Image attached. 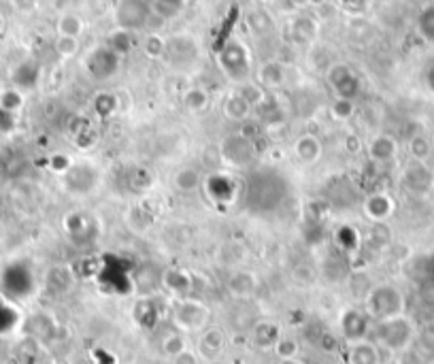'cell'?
Instances as JSON below:
<instances>
[{"mask_svg": "<svg viewBox=\"0 0 434 364\" xmlns=\"http://www.w3.org/2000/svg\"><path fill=\"white\" fill-rule=\"evenodd\" d=\"M209 104V94L202 90V87H190L185 94H183V107L192 113H198V111H204Z\"/></svg>", "mask_w": 434, "mask_h": 364, "instance_id": "19", "label": "cell"}, {"mask_svg": "<svg viewBox=\"0 0 434 364\" xmlns=\"http://www.w3.org/2000/svg\"><path fill=\"white\" fill-rule=\"evenodd\" d=\"M222 158L232 166H247L254 158V143L245 135H232L220 145Z\"/></svg>", "mask_w": 434, "mask_h": 364, "instance_id": "7", "label": "cell"}, {"mask_svg": "<svg viewBox=\"0 0 434 364\" xmlns=\"http://www.w3.org/2000/svg\"><path fill=\"white\" fill-rule=\"evenodd\" d=\"M258 77H260V85L262 87H279L285 81V68H283L281 62H275V60L273 62H264L260 66Z\"/></svg>", "mask_w": 434, "mask_h": 364, "instance_id": "14", "label": "cell"}, {"mask_svg": "<svg viewBox=\"0 0 434 364\" xmlns=\"http://www.w3.org/2000/svg\"><path fill=\"white\" fill-rule=\"evenodd\" d=\"M411 334H413L411 324L402 315L385 317L377 324V339H379V343H383L390 349L407 347L411 341Z\"/></svg>", "mask_w": 434, "mask_h": 364, "instance_id": "4", "label": "cell"}, {"mask_svg": "<svg viewBox=\"0 0 434 364\" xmlns=\"http://www.w3.org/2000/svg\"><path fill=\"white\" fill-rule=\"evenodd\" d=\"M345 150L349 152V154H358L360 150H362V141L358 139V137H345Z\"/></svg>", "mask_w": 434, "mask_h": 364, "instance_id": "36", "label": "cell"}, {"mask_svg": "<svg viewBox=\"0 0 434 364\" xmlns=\"http://www.w3.org/2000/svg\"><path fill=\"white\" fill-rule=\"evenodd\" d=\"M198 56V47H196V41L187 35H177V37H170L166 41V51H164V60L170 62V66H177V68H185L190 66Z\"/></svg>", "mask_w": 434, "mask_h": 364, "instance_id": "6", "label": "cell"}, {"mask_svg": "<svg viewBox=\"0 0 434 364\" xmlns=\"http://www.w3.org/2000/svg\"><path fill=\"white\" fill-rule=\"evenodd\" d=\"M58 37H73V39H79L83 35V20L75 13H62L60 20H58Z\"/></svg>", "mask_w": 434, "mask_h": 364, "instance_id": "17", "label": "cell"}, {"mask_svg": "<svg viewBox=\"0 0 434 364\" xmlns=\"http://www.w3.org/2000/svg\"><path fill=\"white\" fill-rule=\"evenodd\" d=\"M0 107L16 115V113L24 107V96H22V92H20L18 87L5 90L3 94H0Z\"/></svg>", "mask_w": 434, "mask_h": 364, "instance_id": "24", "label": "cell"}, {"mask_svg": "<svg viewBox=\"0 0 434 364\" xmlns=\"http://www.w3.org/2000/svg\"><path fill=\"white\" fill-rule=\"evenodd\" d=\"M183 349H185V341H183V336H181V334H170V336H166V339H164L162 351H164L166 356L175 358V356H179Z\"/></svg>", "mask_w": 434, "mask_h": 364, "instance_id": "31", "label": "cell"}, {"mask_svg": "<svg viewBox=\"0 0 434 364\" xmlns=\"http://www.w3.org/2000/svg\"><path fill=\"white\" fill-rule=\"evenodd\" d=\"M56 51L62 58H73L79 51V39L73 37H58L56 39Z\"/></svg>", "mask_w": 434, "mask_h": 364, "instance_id": "30", "label": "cell"}, {"mask_svg": "<svg viewBox=\"0 0 434 364\" xmlns=\"http://www.w3.org/2000/svg\"><path fill=\"white\" fill-rule=\"evenodd\" d=\"M147 58H164L166 51V39H162L160 35H149L145 45H143Z\"/></svg>", "mask_w": 434, "mask_h": 364, "instance_id": "29", "label": "cell"}, {"mask_svg": "<svg viewBox=\"0 0 434 364\" xmlns=\"http://www.w3.org/2000/svg\"><path fill=\"white\" fill-rule=\"evenodd\" d=\"M151 18L149 0H120L116 9V24L122 30L139 32L147 26Z\"/></svg>", "mask_w": 434, "mask_h": 364, "instance_id": "2", "label": "cell"}, {"mask_svg": "<svg viewBox=\"0 0 434 364\" xmlns=\"http://www.w3.org/2000/svg\"><path fill=\"white\" fill-rule=\"evenodd\" d=\"M368 0H341V5L349 11H362Z\"/></svg>", "mask_w": 434, "mask_h": 364, "instance_id": "37", "label": "cell"}, {"mask_svg": "<svg viewBox=\"0 0 434 364\" xmlns=\"http://www.w3.org/2000/svg\"><path fill=\"white\" fill-rule=\"evenodd\" d=\"M39 75H41L39 64L32 62V60H26L13 71V83L18 87H35L37 81H39Z\"/></svg>", "mask_w": 434, "mask_h": 364, "instance_id": "15", "label": "cell"}, {"mask_svg": "<svg viewBox=\"0 0 434 364\" xmlns=\"http://www.w3.org/2000/svg\"><path fill=\"white\" fill-rule=\"evenodd\" d=\"M39 5V0H13V7L20 13H32Z\"/></svg>", "mask_w": 434, "mask_h": 364, "instance_id": "34", "label": "cell"}, {"mask_svg": "<svg viewBox=\"0 0 434 364\" xmlns=\"http://www.w3.org/2000/svg\"><path fill=\"white\" fill-rule=\"evenodd\" d=\"M85 68H87V73L94 79L106 81V79H111L120 71V56L111 47H106V45L96 47L85 58Z\"/></svg>", "mask_w": 434, "mask_h": 364, "instance_id": "5", "label": "cell"}, {"mask_svg": "<svg viewBox=\"0 0 434 364\" xmlns=\"http://www.w3.org/2000/svg\"><path fill=\"white\" fill-rule=\"evenodd\" d=\"M175 188L183 194H190V192H196L202 183V177H200V171L194 169V166H183L175 173V179H173Z\"/></svg>", "mask_w": 434, "mask_h": 364, "instance_id": "13", "label": "cell"}, {"mask_svg": "<svg viewBox=\"0 0 434 364\" xmlns=\"http://www.w3.org/2000/svg\"><path fill=\"white\" fill-rule=\"evenodd\" d=\"M326 79H328L330 87L339 98H349L354 100L362 92V81L354 73V68L345 62H333L326 71Z\"/></svg>", "mask_w": 434, "mask_h": 364, "instance_id": "3", "label": "cell"}, {"mask_svg": "<svg viewBox=\"0 0 434 364\" xmlns=\"http://www.w3.org/2000/svg\"><path fill=\"white\" fill-rule=\"evenodd\" d=\"M206 307L196 303V301H183L177 309H175V322L183 328V330H198L202 328V324L206 322Z\"/></svg>", "mask_w": 434, "mask_h": 364, "instance_id": "8", "label": "cell"}, {"mask_svg": "<svg viewBox=\"0 0 434 364\" xmlns=\"http://www.w3.org/2000/svg\"><path fill=\"white\" fill-rule=\"evenodd\" d=\"M354 111H356V104H354V100H349V98H335V102L330 104V113H333V117L337 119V121H347V119H352L354 117Z\"/></svg>", "mask_w": 434, "mask_h": 364, "instance_id": "23", "label": "cell"}, {"mask_svg": "<svg viewBox=\"0 0 434 364\" xmlns=\"http://www.w3.org/2000/svg\"><path fill=\"white\" fill-rule=\"evenodd\" d=\"M247 24H249V28H252L256 35H266V32H271V28H273V22H271L268 13H264V11H254V13H249Z\"/></svg>", "mask_w": 434, "mask_h": 364, "instance_id": "27", "label": "cell"}, {"mask_svg": "<svg viewBox=\"0 0 434 364\" xmlns=\"http://www.w3.org/2000/svg\"><path fill=\"white\" fill-rule=\"evenodd\" d=\"M224 349V334L220 330H206L202 336H200V356L204 358H215L220 356V351Z\"/></svg>", "mask_w": 434, "mask_h": 364, "instance_id": "16", "label": "cell"}, {"mask_svg": "<svg viewBox=\"0 0 434 364\" xmlns=\"http://www.w3.org/2000/svg\"><path fill=\"white\" fill-rule=\"evenodd\" d=\"M409 152H411V156L417 162H426L430 158V154H432V145H430V141L423 135H415L409 141Z\"/></svg>", "mask_w": 434, "mask_h": 364, "instance_id": "22", "label": "cell"}, {"mask_svg": "<svg viewBox=\"0 0 434 364\" xmlns=\"http://www.w3.org/2000/svg\"><path fill=\"white\" fill-rule=\"evenodd\" d=\"M352 364H377V351L371 345L358 343L352 351Z\"/></svg>", "mask_w": 434, "mask_h": 364, "instance_id": "28", "label": "cell"}, {"mask_svg": "<svg viewBox=\"0 0 434 364\" xmlns=\"http://www.w3.org/2000/svg\"><path fill=\"white\" fill-rule=\"evenodd\" d=\"M398 154V143L390 135H375L368 141V158L375 162H388Z\"/></svg>", "mask_w": 434, "mask_h": 364, "instance_id": "9", "label": "cell"}, {"mask_svg": "<svg viewBox=\"0 0 434 364\" xmlns=\"http://www.w3.org/2000/svg\"><path fill=\"white\" fill-rule=\"evenodd\" d=\"M220 68L224 71V75L235 81V83H243L249 79L252 75V62H249V51L247 47L237 41V39H230L222 49H220Z\"/></svg>", "mask_w": 434, "mask_h": 364, "instance_id": "1", "label": "cell"}, {"mask_svg": "<svg viewBox=\"0 0 434 364\" xmlns=\"http://www.w3.org/2000/svg\"><path fill=\"white\" fill-rule=\"evenodd\" d=\"M228 288H230V292L237 294V296H249V294L256 290V279H254V275H249V273H245V271H237V273L230 277Z\"/></svg>", "mask_w": 434, "mask_h": 364, "instance_id": "18", "label": "cell"}, {"mask_svg": "<svg viewBox=\"0 0 434 364\" xmlns=\"http://www.w3.org/2000/svg\"><path fill=\"white\" fill-rule=\"evenodd\" d=\"M252 107H256V104H260L262 100H264V90H262V85H258V83H252L249 79L247 81H243L241 85H239V90H237Z\"/></svg>", "mask_w": 434, "mask_h": 364, "instance_id": "26", "label": "cell"}, {"mask_svg": "<svg viewBox=\"0 0 434 364\" xmlns=\"http://www.w3.org/2000/svg\"><path fill=\"white\" fill-rule=\"evenodd\" d=\"M294 154H296V158L302 162V164H315L319 158H321V143L315 139V137H311V135H304V137H300L298 141H296V145H294Z\"/></svg>", "mask_w": 434, "mask_h": 364, "instance_id": "12", "label": "cell"}, {"mask_svg": "<svg viewBox=\"0 0 434 364\" xmlns=\"http://www.w3.org/2000/svg\"><path fill=\"white\" fill-rule=\"evenodd\" d=\"M417 30H419V35H421L426 41L434 43V5L426 7V9L419 13V18H417Z\"/></svg>", "mask_w": 434, "mask_h": 364, "instance_id": "21", "label": "cell"}, {"mask_svg": "<svg viewBox=\"0 0 434 364\" xmlns=\"http://www.w3.org/2000/svg\"><path fill=\"white\" fill-rule=\"evenodd\" d=\"M426 79H428V85L434 90V62L430 64V68H428V73H426Z\"/></svg>", "mask_w": 434, "mask_h": 364, "instance_id": "38", "label": "cell"}, {"mask_svg": "<svg viewBox=\"0 0 434 364\" xmlns=\"http://www.w3.org/2000/svg\"><path fill=\"white\" fill-rule=\"evenodd\" d=\"M5 26H7V22H5V18H3V16H0V32L5 30Z\"/></svg>", "mask_w": 434, "mask_h": 364, "instance_id": "39", "label": "cell"}, {"mask_svg": "<svg viewBox=\"0 0 434 364\" xmlns=\"http://www.w3.org/2000/svg\"><path fill=\"white\" fill-rule=\"evenodd\" d=\"M252 109L254 107L239 92L228 94V98L224 100V115L230 121H237V124H241V121H247L252 117Z\"/></svg>", "mask_w": 434, "mask_h": 364, "instance_id": "11", "label": "cell"}, {"mask_svg": "<svg viewBox=\"0 0 434 364\" xmlns=\"http://www.w3.org/2000/svg\"><path fill=\"white\" fill-rule=\"evenodd\" d=\"M296 349H298V345H296V341H292V339H281V341L277 343V351H279V356H283V358H292V356L296 353Z\"/></svg>", "mask_w": 434, "mask_h": 364, "instance_id": "33", "label": "cell"}, {"mask_svg": "<svg viewBox=\"0 0 434 364\" xmlns=\"http://www.w3.org/2000/svg\"><path fill=\"white\" fill-rule=\"evenodd\" d=\"M394 211V202L388 194H373L364 202V213L373 222H385Z\"/></svg>", "mask_w": 434, "mask_h": 364, "instance_id": "10", "label": "cell"}, {"mask_svg": "<svg viewBox=\"0 0 434 364\" xmlns=\"http://www.w3.org/2000/svg\"><path fill=\"white\" fill-rule=\"evenodd\" d=\"M94 109H96L98 115H102V117L113 115L116 109H118V96H116V94H106V92L98 94L96 100H94Z\"/></svg>", "mask_w": 434, "mask_h": 364, "instance_id": "25", "label": "cell"}, {"mask_svg": "<svg viewBox=\"0 0 434 364\" xmlns=\"http://www.w3.org/2000/svg\"><path fill=\"white\" fill-rule=\"evenodd\" d=\"M132 43H135V41H132V32H130V30H122V28H120V30H116L111 37H108L106 47H111V49H113V51L122 58V56H126V54L132 49Z\"/></svg>", "mask_w": 434, "mask_h": 364, "instance_id": "20", "label": "cell"}, {"mask_svg": "<svg viewBox=\"0 0 434 364\" xmlns=\"http://www.w3.org/2000/svg\"><path fill=\"white\" fill-rule=\"evenodd\" d=\"M156 7L162 16L170 18L179 13V9L183 7V0H156Z\"/></svg>", "mask_w": 434, "mask_h": 364, "instance_id": "32", "label": "cell"}, {"mask_svg": "<svg viewBox=\"0 0 434 364\" xmlns=\"http://www.w3.org/2000/svg\"><path fill=\"white\" fill-rule=\"evenodd\" d=\"M173 364H198V356L187 351V349H183L179 356L173 358Z\"/></svg>", "mask_w": 434, "mask_h": 364, "instance_id": "35", "label": "cell"}]
</instances>
